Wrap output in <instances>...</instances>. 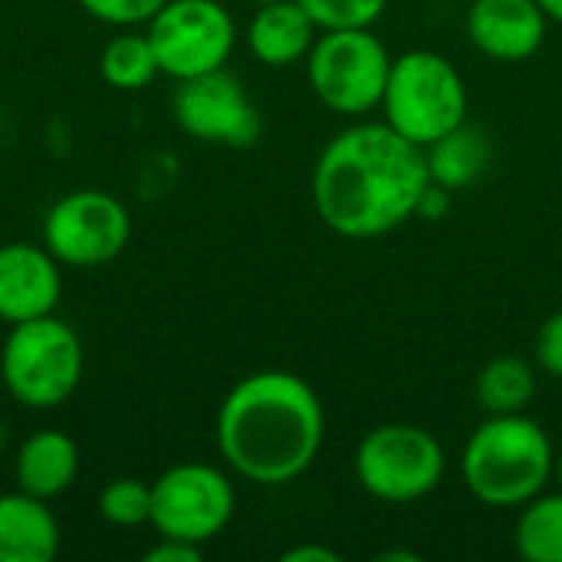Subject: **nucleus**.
<instances>
[{
	"mask_svg": "<svg viewBox=\"0 0 562 562\" xmlns=\"http://www.w3.org/2000/svg\"><path fill=\"white\" fill-rule=\"evenodd\" d=\"M379 560H385V562H418V553H402V550H398V553H382V557H379Z\"/></svg>",
	"mask_w": 562,
	"mask_h": 562,
	"instance_id": "nucleus-29",
	"label": "nucleus"
},
{
	"mask_svg": "<svg viewBox=\"0 0 562 562\" xmlns=\"http://www.w3.org/2000/svg\"><path fill=\"white\" fill-rule=\"evenodd\" d=\"M99 517L112 527L135 530L151 520V484L138 477H115L99 494Z\"/></svg>",
	"mask_w": 562,
	"mask_h": 562,
	"instance_id": "nucleus-21",
	"label": "nucleus"
},
{
	"mask_svg": "<svg viewBox=\"0 0 562 562\" xmlns=\"http://www.w3.org/2000/svg\"><path fill=\"white\" fill-rule=\"evenodd\" d=\"M537 3H540V10L547 13V20L562 23V0H537Z\"/></svg>",
	"mask_w": 562,
	"mask_h": 562,
	"instance_id": "nucleus-28",
	"label": "nucleus"
},
{
	"mask_svg": "<svg viewBox=\"0 0 562 562\" xmlns=\"http://www.w3.org/2000/svg\"><path fill=\"white\" fill-rule=\"evenodd\" d=\"M59 553V524L46 501L23 491L0 494V562H49Z\"/></svg>",
	"mask_w": 562,
	"mask_h": 562,
	"instance_id": "nucleus-16",
	"label": "nucleus"
},
{
	"mask_svg": "<svg viewBox=\"0 0 562 562\" xmlns=\"http://www.w3.org/2000/svg\"><path fill=\"white\" fill-rule=\"evenodd\" d=\"M171 112L181 132L224 148H250L260 138V112L244 82L224 69L181 79L171 95Z\"/></svg>",
	"mask_w": 562,
	"mask_h": 562,
	"instance_id": "nucleus-11",
	"label": "nucleus"
},
{
	"mask_svg": "<svg viewBox=\"0 0 562 562\" xmlns=\"http://www.w3.org/2000/svg\"><path fill=\"white\" fill-rule=\"evenodd\" d=\"M547 13L537 0H474L464 16L471 46L497 63H524L547 40Z\"/></svg>",
	"mask_w": 562,
	"mask_h": 562,
	"instance_id": "nucleus-12",
	"label": "nucleus"
},
{
	"mask_svg": "<svg viewBox=\"0 0 562 562\" xmlns=\"http://www.w3.org/2000/svg\"><path fill=\"white\" fill-rule=\"evenodd\" d=\"M145 33L158 69L178 82L224 69L237 43L234 16L217 0H168Z\"/></svg>",
	"mask_w": 562,
	"mask_h": 562,
	"instance_id": "nucleus-9",
	"label": "nucleus"
},
{
	"mask_svg": "<svg viewBox=\"0 0 562 562\" xmlns=\"http://www.w3.org/2000/svg\"><path fill=\"white\" fill-rule=\"evenodd\" d=\"M431 184L425 148L385 122H356L326 142L313 165V207L349 240H372L415 217Z\"/></svg>",
	"mask_w": 562,
	"mask_h": 562,
	"instance_id": "nucleus-1",
	"label": "nucleus"
},
{
	"mask_svg": "<svg viewBox=\"0 0 562 562\" xmlns=\"http://www.w3.org/2000/svg\"><path fill=\"white\" fill-rule=\"evenodd\" d=\"M382 122L408 142L428 148L461 122H468V86L458 66L435 49H408L392 56Z\"/></svg>",
	"mask_w": 562,
	"mask_h": 562,
	"instance_id": "nucleus-4",
	"label": "nucleus"
},
{
	"mask_svg": "<svg viewBox=\"0 0 562 562\" xmlns=\"http://www.w3.org/2000/svg\"><path fill=\"white\" fill-rule=\"evenodd\" d=\"M201 560V547L198 543H184V540H171L161 537L148 553L145 562H198Z\"/></svg>",
	"mask_w": 562,
	"mask_h": 562,
	"instance_id": "nucleus-25",
	"label": "nucleus"
},
{
	"mask_svg": "<svg viewBox=\"0 0 562 562\" xmlns=\"http://www.w3.org/2000/svg\"><path fill=\"white\" fill-rule=\"evenodd\" d=\"M76 474H79V445L66 431L43 428L23 438V445L16 448L13 458L16 491L30 497L49 504L72 487Z\"/></svg>",
	"mask_w": 562,
	"mask_h": 562,
	"instance_id": "nucleus-15",
	"label": "nucleus"
},
{
	"mask_svg": "<svg viewBox=\"0 0 562 562\" xmlns=\"http://www.w3.org/2000/svg\"><path fill=\"white\" fill-rule=\"evenodd\" d=\"M491 158H494V148H491L487 132L468 122H461L458 128H451L448 135H441L438 142L425 148L431 181L454 194L471 188L477 178H484V171L491 168Z\"/></svg>",
	"mask_w": 562,
	"mask_h": 562,
	"instance_id": "nucleus-17",
	"label": "nucleus"
},
{
	"mask_svg": "<svg viewBox=\"0 0 562 562\" xmlns=\"http://www.w3.org/2000/svg\"><path fill=\"white\" fill-rule=\"evenodd\" d=\"M237 510L234 484L224 471L201 461L168 468L151 484V527L158 537L184 543H211L227 530Z\"/></svg>",
	"mask_w": 562,
	"mask_h": 562,
	"instance_id": "nucleus-8",
	"label": "nucleus"
},
{
	"mask_svg": "<svg viewBox=\"0 0 562 562\" xmlns=\"http://www.w3.org/2000/svg\"><path fill=\"white\" fill-rule=\"evenodd\" d=\"M474 395L487 415H520L537 398V372L520 356H497L477 372Z\"/></svg>",
	"mask_w": 562,
	"mask_h": 562,
	"instance_id": "nucleus-18",
	"label": "nucleus"
},
{
	"mask_svg": "<svg viewBox=\"0 0 562 562\" xmlns=\"http://www.w3.org/2000/svg\"><path fill=\"white\" fill-rule=\"evenodd\" d=\"M451 194L454 191H448V188H441V184H428L425 188V194H422V201H418V211H415V217H425V221H445L448 217V211H451Z\"/></svg>",
	"mask_w": 562,
	"mask_h": 562,
	"instance_id": "nucleus-26",
	"label": "nucleus"
},
{
	"mask_svg": "<svg viewBox=\"0 0 562 562\" xmlns=\"http://www.w3.org/2000/svg\"><path fill=\"white\" fill-rule=\"evenodd\" d=\"M553 477H557V484H560V491H562V454H557V468H553Z\"/></svg>",
	"mask_w": 562,
	"mask_h": 562,
	"instance_id": "nucleus-30",
	"label": "nucleus"
},
{
	"mask_svg": "<svg viewBox=\"0 0 562 562\" xmlns=\"http://www.w3.org/2000/svg\"><path fill=\"white\" fill-rule=\"evenodd\" d=\"M352 468L369 497L382 504H415L438 491L448 471V458L431 431L389 422L362 435Z\"/></svg>",
	"mask_w": 562,
	"mask_h": 562,
	"instance_id": "nucleus-7",
	"label": "nucleus"
},
{
	"mask_svg": "<svg viewBox=\"0 0 562 562\" xmlns=\"http://www.w3.org/2000/svg\"><path fill=\"white\" fill-rule=\"evenodd\" d=\"M254 3H270V0H254Z\"/></svg>",
	"mask_w": 562,
	"mask_h": 562,
	"instance_id": "nucleus-31",
	"label": "nucleus"
},
{
	"mask_svg": "<svg viewBox=\"0 0 562 562\" xmlns=\"http://www.w3.org/2000/svg\"><path fill=\"white\" fill-rule=\"evenodd\" d=\"M82 10L102 23L112 26H135V23H148L168 0H79Z\"/></svg>",
	"mask_w": 562,
	"mask_h": 562,
	"instance_id": "nucleus-23",
	"label": "nucleus"
},
{
	"mask_svg": "<svg viewBox=\"0 0 562 562\" xmlns=\"http://www.w3.org/2000/svg\"><path fill=\"white\" fill-rule=\"evenodd\" d=\"M283 562H339V553L323 543H303L283 553Z\"/></svg>",
	"mask_w": 562,
	"mask_h": 562,
	"instance_id": "nucleus-27",
	"label": "nucleus"
},
{
	"mask_svg": "<svg viewBox=\"0 0 562 562\" xmlns=\"http://www.w3.org/2000/svg\"><path fill=\"white\" fill-rule=\"evenodd\" d=\"M319 30H362L372 26L389 0H300Z\"/></svg>",
	"mask_w": 562,
	"mask_h": 562,
	"instance_id": "nucleus-22",
	"label": "nucleus"
},
{
	"mask_svg": "<svg viewBox=\"0 0 562 562\" xmlns=\"http://www.w3.org/2000/svg\"><path fill=\"white\" fill-rule=\"evenodd\" d=\"M557 451L547 428L527 412L487 415L468 438L461 454V477L474 501L517 510L553 481Z\"/></svg>",
	"mask_w": 562,
	"mask_h": 562,
	"instance_id": "nucleus-3",
	"label": "nucleus"
},
{
	"mask_svg": "<svg viewBox=\"0 0 562 562\" xmlns=\"http://www.w3.org/2000/svg\"><path fill=\"white\" fill-rule=\"evenodd\" d=\"M316 36H319V26L300 7V0L257 3V13L250 16V26H247V46L254 59H260L270 69H286L306 59Z\"/></svg>",
	"mask_w": 562,
	"mask_h": 562,
	"instance_id": "nucleus-14",
	"label": "nucleus"
},
{
	"mask_svg": "<svg viewBox=\"0 0 562 562\" xmlns=\"http://www.w3.org/2000/svg\"><path fill=\"white\" fill-rule=\"evenodd\" d=\"M82 339L63 319L36 316L13 323L0 349V379L13 402L46 412L59 408L82 382Z\"/></svg>",
	"mask_w": 562,
	"mask_h": 562,
	"instance_id": "nucleus-5",
	"label": "nucleus"
},
{
	"mask_svg": "<svg viewBox=\"0 0 562 562\" xmlns=\"http://www.w3.org/2000/svg\"><path fill=\"white\" fill-rule=\"evenodd\" d=\"M63 277L59 260L43 244H3L0 247V319L26 323L49 316L59 303Z\"/></svg>",
	"mask_w": 562,
	"mask_h": 562,
	"instance_id": "nucleus-13",
	"label": "nucleus"
},
{
	"mask_svg": "<svg viewBox=\"0 0 562 562\" xmlns=\"http://www.w3.org/2000/svg\"><path fill=\"white\" fill-rule=\"evenodd\" d=\"M99 72L112 89H122V92L145 89L161 72L158 59H155V49L148 43V33L112 36L99 53Z\"/></svg>",
	"mask_w": 562,
	"mask_h": 562,
	"instance_id": "nucleus-20",
	"label": "nucleus"
},
{
	"mask_svg": "<svg viewBox=\"0 0 562 562\" xmlns=\"http://www.w3.org/2000/svg\"><path fill=\"white\" fill-rule=\"evenodd\" d=\"M128 207L95 188L63 194L43 217V247L69 267H102L128 247Z\"/></svg>",
	"mask_w": 562,
	"mask_h": 562,
	"instance_id": "nucleus-10",
	"label": "nucleus"
},
{
	"mask_svg": "<svg viewBox=\"0 0 562 562\" xmlns=\"http://www.w3.org/2000/svg\"><path fill=\"white\" fill-rule=\"evenodd\" d=\"M514 547L527 562H562V491L537 494L520 507Z\"/></svg>",
	"mask_w": 562,
	"mask_h": 562,
	"instance_id": "nucleus-19",
	"label": "nucleus"
},
{
	"mask_svg": "<svg viewBox=\"0 0 562 562\" xmlns=\"http://www.w3.org/2000/svg\"><path fill=\"white\" fill-rule=\"evenodd\" d=\"M392 69L389 46L362 30H319L310 56L306 79L313 95L336 115H369L382 105Z\"/></svg>",
	"mask_w": 562,
	"mask_h": 562,
	"instance_id": "nucleus-6",
	"label": "nucleus"
},
{
	"mask_svg": "<svg viewBox=\"0 0 562 562\" xmlns=\"http://www.w3.org/2000/svg\"><path fill=\"white\" fill-rule=\"evenodd\" d=\"M323 438V402L293 372H254L217 408V451L250 484L277 487L303 477L319 458Z\"/></svg>",
	"mask_w": 562,
	"mask_h": 562,
	"instance_id": "nucleus-2",
	"label": "nucleus"
},
{
	"mask_svg": "<svg viewBox=\"0 0 562 562\" xmlns=\"http://www.w3.org/2000/svg\"><path fill=\"white\" fill-rule=\"evenodd\" d=\"M537 366L547 375L562 379V310L553 313L537 333Z\"/></svg>",
	"mask_w": 562,
	"mask_h": 562,
	"instance_id": "nucleus-24",
	"label": "nucleus"
}]
</instances>
